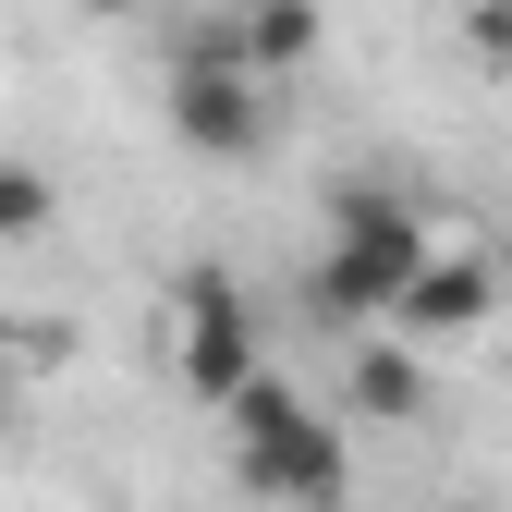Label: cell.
Instances as JSON below:
<instances>
[{"instance_id": "1", "label": "cell", "mask_w": 512, "mask_h": 512, "mask_svg": "<svg viewBox=\"0 0 512 512\" xmlns=\"http://www.w3.org/2000/svg\"><path fill=\"white\" fill-rule=\"evenodd\" d=\"M220 415H232V476H244L256 500H342V427L317 415L293 378L256 366Z\"/></svg>"}, {"instance_id": "2", "label": "cell", "mask_w": 512, "mask_h": 512, "mask_svg": "<svg viewBox=\"0 0 512 512\" xmlns=\"http://www.w3.org/2000/svg\"><path fill=\"white\" fill-rule=\"evenodd\" d=\"M415 256H427V220L403 196H342L330 256H317V305L330 317H391V293L415 281Z\"/></svg>"}, {"instance_id": "3", "label": "cell", "mask_w": 512, "mask_h": 512, "mask_svg": "<svg viewBox=\"0 0 512 512\" xmlns=\"http://www.w3.org/2000/svg\"><path fill=\"white\" fill-rule=\"evenodd\" d=\"M171 135L196 159H256L269 147V110H256V74H244V37L232 25H196L171 61Z\"/></svg>"}, {"instance_id": "4", "label": "cell", "mask_w": 512, "mask_h": 512, "mask_svg": "<svg viewBox=\"0 0 512 512\" xmlns=\"http://www.w3.org/2000/svg\"><path fill=\"white\" fill-rule=\"evenodd\" d=\"M183 391L196 403H232L244 378H256V317H244V293L220 281V269H183Z\"/></svg>"}, {"instance_id": "5", "label": "cell", "mask_w": 512, "mask_h": 512, "mask_svg": "<svg viewBox=\"0 0 512 512\" xmlns=\"http://www.w3.org/2000/svg\"><path fill=\"white\" fill-rule=\"evenodd\" d=\"M488 305H500V269H488V256H439V244L415 256V281L391 293V317H403V342H415V354L488 330Z\"/></svg>"}, {"instance_id": "6", "label": "cell", "mask_w": 512, "mask_h": 512, "mask_svg": "<svg viewBox=\"0 0 512 512\" xmlns=\"http://www.w3.org/2000/svg\"><path fill=\"white\" fill-rule=\"evenodd\" d=\"M354 415H366V427L427 415V354H415V342H366V354H354Z\"/></svg>"}, {"instance_id": "7", "label": "cell", "mask_w": 512, "mask_h": 512, "mask_svg": "<svg viewBox=\"0 0 512 512\" xmlns=\"http://www.w3.org/2000/svg\"><path fill=\"white\" fill-rule=\"evenodd\" d=\"M244 74H293V61L317 49V0H244Z\"/></svg>"}, {"instance_id": "8", "label": "cell", "mask_w": 512, "mask_h": 512, "mask_svg": "<svg viewBox=\"0 0 512 512\" xmlns=\"http://www.w3.org/2000/svg\"><path fill=\"white\" fill-rule=\"evenodd\" d=\"M61 220V196H49V171H25V159H0V244H25V232H49Z\"/></svg>"}, {"instance_id": "9", "label": "cell", "mask_w": 512, "mask_h": 512, "mask_svg": "<svg viewBox=\"0 0 512 512\" xmlns=\"http://www.w3.org/2000/svg\"><path fill=\"white\" fill-rule=\"evenodd\" d=\"M49 354H74V330H13V317H0V378H13V366H49Z\"/></svg>"}, {"instance_id": "10", "label": "cell", "mask_w": 512, "mask_h": 512, "mask_svg": "<svg viewBox=\"0 0 512 512\" xmlns=\"http://www.w3.org/2000/svg\"><path fill=\"white\" fill-rule=\"evenodd\" d=\"M476 61H488V74H512V13H500V0H476Z\"/></svg>"}, {"instance_id": "11", "label": "cell", "mask_w": 512, "mask_h": 512, "mask_svg": "<svg viewBox=\"0 0 512 512\" xmlns=\"http://www.w3.org/2000/svg\"><path fill=\"white\" fill-rule=\"evenodd\" d=\"M500 13H512V0H500Z\"/></svg>"}]
</instances>
